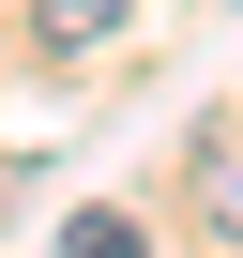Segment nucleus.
Masks as SVG:
<instances>
[{"instance_id": "obj_3", "label": "nucleus", "mask_w": 243, "mask_h": 258, "mask_svg": "<svg viewBox=\"0 0 243 258\" xmlns=\"http://www.w3.org/2000/svg\"><path fill=\"white\" fill-rule=\"evenodd\" d=\"M61 258H152V228H137V213H76V228H61Z\"/></svg>"}, {"instance_id": "obj_2", "label": "nucleus", "mask_w": 243, "mask_h": 258, "mask_svg": "<svg viewBox=\"0 0 243 258\" xmlns=\"http://www.w3.org/2000/svg\"><path fill=\"white\" fill-rule=\"evenodd\" d=\"M198 213H213V243H243V152H228V137L198 152Z\"/></svg>"}, {"instance_id": "obj_1", "label": "nucleus", "mask_w": 243, "mask_h": 258, "mask_svg": "<svg viewBox=\"0 0 243 258\" xmlns=\"http://www.w3.org/2000/svg\"><path fill=\"white\" fill-rule=\"evenodd\" d=\"M122 16H137V0H31V31H46V46H106Z\"/></svg>"}]
</instances>
